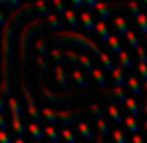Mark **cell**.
I'll return each mask as SVG.
<instances>
[{
	"instance_id": "cell-1",
	"label": "cell",
	"mask_w": 147,
	"mask_h": 143,
	"mask_svg": "<svg viewBox=\"0 0 147 143\" xmlns=\"http://www.w3.org/2000/svg\"><path fill=\"white\" fill-rule=\"evenodd\" d=\"M56 40L60 42V44H76V46L80 48H86V50H90L92 54H96V56H101L103 52L99 50L98 44H94L88 36H84L82 32H74V30H62V32H56Z\"/></svg>"
},
{
	"instance_id": "cell-2",
	"label": "cell",
	"mask_w": 147,
	"mask_h": 143,
	"mask_svg": "<svg viewBox=\"0 0 147 143\" xmlns=\"http://www.w3.org/2000/svg\"><path fill=\"white\" fill-rule=\"evenodd\" d=\"M42 117L46 119L48 123H64V125H70L72 121L80 119V111L76 109H66V111H56V109H42Z\"/></svg>"
},
{
	"instance_id": "cell-3",
	"label": "cell",
	"mask_w": 147,
	"mask_h": 143,
	"mask_svg": "<svg viewBox=\"0 0 147 143\" xmlns=\"http://www.w3.org/2000/svg\"><path fill=\"white\" fill-rule=\"evenodd\" d=\"M8 105H10V111H12V127L16 131V135L22 139L26 133V127L22 125V109H20V103L16 97H10L8 99Z\"/></svg>"
},
{
	"instance_id": "cell-4",
	"label": "cell",
	"mask_w": 147,
	"mask_h": 143,
	"mask_svg": "<svg viewBox=\"0 0 147 143\" xmlns=\"http://www.w3.org/2000/svg\"><path fill=\"white\" fill-rule=\"evenodd\" d=\"M22 94H24L26 101H28V113H30V117H32V121H34V123H38V121H40V117H42V111H38L36 101H34V97H32V94H30V88H28L26 84H22Z\"/></svg>"
},
{
	"instance_id": "cell-5",
	"label": "cell",
	"mask_w": 147,
	"mask_h": 143,
	"mask_svg": "<svg viewBox=\"0 0 147 143\" xmlns=\"http://www.w3.org/2000/svg\"><path fill=\"white\" fill-rule=\"evenodd\" d=\"M94 8L99 12V18H101V20H107V18L113 16V10L117 8V4H101V2H96Z\"/></svg>"
},
{
	"instance_id": "cell-6",
	"label": "cell",
	"mask_w": 147,
	"mask_h": 143,
	"mask_svg": "<svg viewBox=\"0 0 147 143\" xmlns=\"http://www.w3.org/2000/svg\"><path fill=\"white\" fill-rule=\"evenodd\" d=\"M113 22H115V28H117V32H119L121 36H127V34L131 32V30H129V26H127V22H125V18H123V16H115V20H113Z\"/></svg>"
},
{
	"instance_id": "cell-7",
	"label": "cell",
	"mask_w": 147,
	"mask_h": 143,
	"mask_svg": "<svg viewBox=\"0 0 147 143\" xmlns=\"http://www.w3.org/2000/svg\"><path fill=\"white\" fill-rule=\"evenodd\" d=\"M28 131H30V135L34 137V141H42V135H44V131L40 129V125H38V123H34V121H32V123L28 125Z\"/></svg>"
},
{
	"instance_id": "cell-8",
	"label": "cell",
	"mask_w": 147,
	"mask_h": 143,
	"mask_svg": "<svg viewBox=\"0 0 147 143\" xmlns=\"http://www.w3.org/2000/svg\"><path fill=\"white\" fill-rule=\"evenodd\" d=\"M123 68H115V70L111 72V78H113V80H115V84H117V88H121L123 84H125V82H127V78H125V74H123Z\"/></svg>"
},
{
	"instance_id": "cell-9",
	"label": "cell",
	"mask_w": 147,
	"mask_h": 143,
	"mask_svg": "<svg viewBox=\"0 0 147 143\" xmlns=\"http://www.w3.org/2000/svg\"><path fill=\"white\" fill-rule=\"evenodd\" d=\"M82 16V22H84V26H86V30H96V22H94V18H92V14L90 12H82L80 14Z\"/></svg>"
},
{
	"instance_id": "cell-10",
	"label": "cell",
	"mask_w": 147,
	"mask_h": 143,
	"mask_svg": "<svg viewBox=\"0 0 147 143\" xmlns=\"http://www.w3.org/2000/svg\"><path fill=\"white\" fill-rule=\"evenodd\" d=\"M123 123H125V127H127V129H129L133 135H137V131H139V125H137V121H135V117H133V115H127Z\"/></svg>"
},
{
	"instance_id": "cell-11",
	"label": "cell",
	"mask_w": 147,
	"mask_h": 143,
	"mask_svg": "<svg viewBox=\"0 0 147 143\" xmlns=\"http://www.w3.org/2000/svg\"><path fill=\"white\" fill-rule=\"evenodd\" d=\"M78 131L84 135V139H92V137H94V133H92V127H90L86 121H80V125H78Z\"/></svg>"
},
{
	"instance_id": "cell-12",
	"label": "cell",
	"mask_w": 147,
	"mask_h": 143,
	"mask_svg": "<svg viewBox=\"0 0 147 143\" xmlns=\"http://www.w3.org/2000/svg\"><path fill=\"white\" fill-rule=\"evenodd\" d=\"M107 113H109V117L113 119V121H115V123H117V125H119V123H123V121H125V119L121 117V113H119V109H117V107H115V105H113V103H111V105H109V109H107Z\"/></svg>"
},
{
	"instance_id": "cell-13",
	"label": "cell",
	"mask_w": 147,
	"mask_h": 143,
	"mask_svg": "<svg viewBox=\"0 0 147 143\" xmlns=\"http://www.w3.org/2000/svg\"><path fill=\"white\" fill-rule=\"evenodd\" d=\"M105 97H109V99L115 97V99H119V101H125V99H127V97H125V92H123V88H117V86H115L111 92H107Z\"/></svg>"
},
{
	"instance_id": "cell-14",
	"label": "cell",
	"mask_w": 147,
	"mask_h": 143,
	"mask_svg": "<svg viewBox=\"0 0 147 143\" xmlns=\"http://www.w3.org/2000/svg\"><path fill=\"white\" fill-rule=\"evenodd\" d=\"M107 44H109V48H111V52L113 54H121V44H119V38L117 36H109V40H107Z\"/></svg>"
},
{
	"instance_id": "cell-15",
	"label": "cell",
	"mask_w": 147,
	"mask_h": 143,
	"mask_svg": "<svg viewBox=\"0 0 147 143\" xmlns=\"http://www.w3.org/2000/svg\"><path fill=\"white\" fill-rule=\"evenodd\" d=\"M127 84H129V88H131V92L133 95H139L141 94V86H139V78H127Z\"/></svg>"
},
{
	"instance_id": "cell-16",
	"label": "cell",
	"mask_w": 147,
	"mask_h": 143,
	"mask_svg": "<svg viewBox=\"0 0 147 143\" xmlns=\"http://www.w3.org/2000/svg\"><path fill=\"white\" fill-rule=\"evenodd\" d=\"M96 30H98V34H99V38L101 40H109V32H107V26H105V22H98L96 24Z\"/></svg>"
},
{
	"instance_id": "cell-17",
	"label": "cell",
	"mask_w": 147,
	"mask_h": 143,
	"mask_svg": "<svg viewBox=\"0 0 147 143\" xmlns=\"http://www.w3.org/2000/svg\"><path fill=\"white\" fill-rule=\"evenodd\" d=\"M56 78H58V82H60L62 88H68V78H66V74H64V66H58V68H56Z\"/></svg>"
},
{
	"instance_id": "cell-18",
	"label": "cell",
	"mask_w": 147,
	"mask_h": 143,
	"mask_svg": "<svg viewBox=\"0 0 147 143\" xmlns=\"http://www.w3.org/2000/svg\"><path fill=\"white\" fill-rule=\"evenodd\" d=\"M125 105H127V109H129V115L135 117V115L139 113V107H137V103H135L133 97H127V99H125Z\"/></svg>"
},
{
	"instance_id": "cell-19",
	"label": "cell",
	"mask_w": 147,
	"mask_h": 143,
	"mask_svg": "<svg viewBox=\"0 0 147 143\" xmlns=\"http://www.w3.org/2000/svg\"><path fill=\"white\" fill-rule=\"evenodd\" d=\"M119 64H121L123 70H129V68H131V58H129V52H125V50H123L121 54H119Z\"/></svg>"
},
{
	"instance_id": "cell-20",
	"label": "cell",
	"mask_w": 147,
	"mask_h": 143,
	"mask_svg": "<svg viewBox=\"0 0 147 143\" xmlns=\"http://www.w3.org/2000/svg\"><path fill=\"white\" fill-rule=\"evenodd\" d=\"M44 133H46L50 139H52V143H58V141H60V133L56 131V127H52V125L44 127Z\"/></svg>"
},
{
	"instance_id": "cell-21",
	"label": "cell",
	"mask_w": 147,
	"mask_h": 143,
	"mask_svg": "<svg viewBox=\"0 0 147 143\" xmlns=\"http://www.w3.org/2000/svg\"><path fill=\"white\" fill-rule=\"evenodd\" d=\"M64 16H66V20H68V24H70L72 28H78V24H80V20H78V14H76L74 10H68V12H66Z\"/></svg>"
},
{
	"instance_id": "cell-22",
	"label": "cell",
	"mask_w": 147,
	"mask_h": 143,
	"mask_svg": "<svg viewBox=\"0 0 147 143\" xmlns=\"http://www.w3.org/2000/svg\"><path fill=\"white\" fill-rule=\"evenodd\" d=\"M99 60H101V64H103V68H105V70H109V72L115 70V66H113V62L109 60V56H107V54H101V56H99Z\"/></svg>"
},
{
	"instance_id": "cell-23",
	"label": "cell",
	"mask_w": 147,
	"mask_h": 143,
	"mask_svg": "<svg viewBox=\"0 0 147 143\" xmlns=\"http://www.w3.org/2000/svg\"><path fill=\"white\" fill-rule=\"evenodd\" d=\"M0 6L2 8H22V4L18 2V0H0Z\"/></svg>"
},
{
	"instance_id": "cell-24",
	"label": "cell",
	"mask_w": 147,
	"mask_h": 143,
	"mask_svg": "<svg viewBox=\"0 0 147 143\" xmlns=\"http://www.w3.org/2000/svg\"><path fill=\"white\" fill-rule=\"evenodd\" d=\"M48 22H50V26H52L54 30H58V32H60V28H62L60 16H56V14H50V16H48Z\"/></svg>"
},
{
	"instance_id": "cell-25",
	"label": "cell",
	"mask_w": 147,
	"mask_h": 143,
	"mask_svg": "<svg viewBox=\"0 0 147 143\" xmlns=\"http://www.w3.org/2000/svg\"><path fill=\"white\" fill-rule=\"evenodd\" d=\"M98 129H99L98 135H101V137H105V135L109 133V125H107L103 119H98Z\"/></svg>"
},
{
	"instance_id": "cell-26",
	"label": "cell",
	"mask_w": 147,
	"mask_h": 143,
	"mask_svg": "<svg viewBox=\"0 0 147 143\" xmlns=\"http://www.w3.org/2000/svg\"><path fill=\"white\" fill-rule=\"evenodd\" d=\"M135 20H137V26H139V30H141V32H143V34L147 36V16H145V14H141V16H137Z\"/></svg>"
},
{
	"instance_id": "cell-27",
	"label": "cell",
	"mask_w": 147,
	"mask_h": 143,
	"mask_svg": "<svg viewBox=\"0 0 147 143\" xmlns=\"http://www.w3.org/2000/svg\"><path fill=\"white\" fill-rule=\"evenodd\" d=\"M125 38H127V44H129L131 48H135V50L139 48V40H137V36H135V32H129V34H127Z\"/></svg>"
},
{
	"instance_id": "cell-28",
	"label": "cell",
	"mask_w": 147,
	"mask_h": 143,
	"mask_svg": "<svg viewBox=\"0 0 147 143\" xmlns=\"http://www.w3.org/2000/svg\"><path fill=\"white\" fill-rule=\"evenodd\" d=\"M74 80H76V84H78L80 88H86V78H84V74H82L80 70L74 72Z\"/></svg>"
},
{
	"instance_id": "cell-29",
	"label": "cell",
	"mask_w": 147,
	"mask_h": 143,
	"mask_svg": "<svg viewBox=\"0 0 147 143\" xmlns=\"http://www.w3.org/2000/svg\"><path fill=\"white\" fill-rule=\"evenodd\" d=\"M62 137L66 139V143H78V141H76V137H74V133L68 129V127H64V129H62Z\"/></svg>"
},
{
	"instance_id": "cell-30",
	"label": "cell",
	"mask_w": 147,
	"mask_h": 143,
	"mask_svg": "<svg viewBox=\"0 0 147 143\" xmlns=\"http://www.w3.org/2000/svg\"><path fill=\"white\" fill-rule=\"evenodd\" d=\"M92 74H94V78H96V82H98L99 86H105V76H103V72L99 70V68H96Z\"/></svg>"
},
{
	"instance_id": "cell-31",
	"label": "cell",
	"mask_w": 147,
	"mask_h": 143,
	"mask_svg": "<svg viewBox=\"0 0 147 143\" xmlns=\"http://www.w3.org/2000/svg\"><path fill=\"white\" fill-rule=\"evenodd\" d=\"M42 90H44V94H46V97H48L50 101H54V103H62V101H64L62 97H58V95H56V94H50V90H48V88H46V86H44Z\"/></svg>"
},
{
	"instance_id": "cell-32",
	"label": "cell",
	"mask_w": 147,
	"mask_h": 143,
	"mask_svg": "<svg viewBox=\"0 0 147 143\" xmlns=\"http://www.w3.org/2000/svg\"><path fill=\"white\" fill-rule=\"evenodd\" d=\"M113 141L115 143H127L125 141V137H123V131L117 127V129H113Z\"/></svg>"
},
{
	"instance_id": "cell-33",
	"label": "cell",
	"mask_w": 147,
	"mask_h": 143,
	"mask_svg": "<svg viewBox=\"0 0 147 143\" xmlns=\"http://www.w3.org/2000/svg\"><path fill=\"white\" fill-rule=\"evenodd\" d=\"M127 8H129V12L137 18V16H141V10H139V4H135V2H129L127 4Z\"/></svg>"
},
{
	"instance_id": "cell-34",
	"label": "cell",
	"mask_w": 147,
	"mask_h": 143,
	"mask_svg": "<svg viewBox=\"0 0 147 143\" xmlns=\"http://www.w3.org/2000/svg\"><path fill=\"white\" fill-rule=\"evenodd\" d=\"M52 56H54V60H56V64H58V66H64V64H66V62L62 60L64 52H60V50H52Z\"/></svg>"
},
{
	"instance_id": "cell-35",
	"label": "cell",
	"mask_w": 147,
	"mask_h": 143,
	"mask_svg": "<svg viewBox=\"0 0 147 143\" xmlns=\"http://www.w3.org/2000/svg\"><path fill=\"white\" fill-rule=\"evenodd\" d=\"M54 6H56V10H58L60 14H66V12H68V10H66V4H64V2H60V0H56V2H54Z\"/></svg>"
},
{
	"instance_id": "cell-36",
	"label": "cell",
	"mask_w": 147,
	"mask_h": 143,
	"mask_svg": "<svg viewBox=\"0 0 147 143\" xmlns=\"http://www.w3.org/2000/svg\"><path fill=\"white\" fill-rule=\"evenodd\" d=\"M139 74H141V78L147 82V64H143V62H139Z\"/></svg>"
},
{
	"instance_id": "cell-37",
	"label": "cell",
	"mask_w": 147,
	"mask_h": 143,
	"mask_svg": "<svg viewBox=\"0 0 147 143\" xmlns=\"http://www.w3.org/2000/svg\"><path fill=\"white\" fill-rule=\"evenodd\" d=\"M0 143H14V141L8 137V133H6V131H0Z\"/></svg>"
},
{
	"instance_id": "cell-38",
	"label": "cell",
	"mask_w": 147,
	"mask_h": 143,
	"mask_svg": "<svg viewBox=\"0 0 147 143\" xmlns=\"http://www.w3.org/2000/svg\"><path fill=\"white\" fill-rule=\"evenodd\" d=\"M36 48H38V52H40V54H42V56H44V54H46V44H44V42H42V40H38V42H36Z\"/></svg>"
},
{
	"instance_id": "cell-39",
	"label": "cell",
	"mask_w": 147,
	"mask_h": 143,
	"mask_svg": "<svg viewBox=\"0 0 147 143\" xmlns=\"http://www.w3.org/2000/svg\"><path fill=\"white\" fill-rule=\"evenodd\" d=\"M86 6V0H76L74 2V8H84Z\"/></svg>"
},
{
	"instance_id": "cell-40",
	"label": "cell",
	"mask_w": 147,
	"mask_h": 143,
	"mask_svg": "<svg viewBox=\"0 0 147 143\" xmlns=\"http://www.w3.org/2000/svg\"><path fill=\"white\" fill-rule=\"evenodd\" d=\"M38 64H40V68L44 72H48V66H46V62H44V58H38Z\"/></svg>"
},
{
	"instance_id": "cell-41",
	"label": "cell",
	"mask_w": 147,
	"mask_h": 143,
	"mask_svg": "<svg viewBox=\"0 0 147 143\" xmlns=\"http://www.w3.org/2000/svg\"><path fill=\"white\" fill-rule=\"evenodd\" d=\"M6 127H8V123H6V119H4L2 115H0V131H4Z\"/></svg>"
},
{
	"instance_id": "cell-42",
	"label": "cell",
	"mask_w": 147,
	"mask_h": 143,
	"mask_svg": "<svg viewBox=\"0 0 147 143\" xmlns=\"http://www.w3.org/2000/svg\"><path fill=\"white\" fill-rule=\"evenodd\" d=\"M6 109V101H4V95L0 94V111H4Z\"/></svg>"
},
{
	"instance_id": "cell-43",
	"label": "cell",
	"mask_w": 147,
	"mask_h": 143,
	"mask_svg": "<svg viewBox=\"0 0 147 143\" xmlns=\"http://www.w3.org/2000/svg\"><path fill=\"white\" fill-rule=\"evenodd\" d=\"M0 26H6V18H4V12L0 10Z\"/></svg>"
},
{
	"instance_id": "cell-44",
	"label": "cell",
	"mask_w": 147,
	"mask_h": 143,
	"mask_svg": "<svg viewBox=\"0 0 147 143\" xmlns=\"http://www.w3.org/2000/svg\"><path fill=\"white\" fill-rule=\"evenodd\" d=\"M133 143H143V139H141V135L137 133V135H133Z\"/></svg>"
},
{
	"instance_id": "cell-45",
	"label": "cell",
	"mask_w": 147,
	"mask_h": 143,
	"mask_svg": "<svg viewBox=\"0 0 147 143\" xmlns=\"http://www.w3.org/2000/svg\"><path fill=\"white\" fill-rule=\"evenodd\" d=\"M96 143H105V137H101V135H98V139H96Z\"/></svg>"
},
{
	"instance_id": "cell-46",
	"label": "cell",
	"mask_w": 147,
	"mask_h": 143,
	"mask_svg": "<svg viewBox=\"0 0 147 143\" xmlns=\"http://www.w3.org/2000/svg\"><path fill=\"white\" fill-rule=\"evenodd\" d=\"M14 143H26V141H24V139H20V137H18V139H16Z\"/></svg>"
},
{
	"instance_id": "cell-47",
	"label": "cell",
	"mask_w": 147,
	"mask_h": 143,
	"mask_svg": "<svg viewBox=\"0 0 147 143\" xmlns=\"http://www.w3.org/2000/svg\"><path fill=\"white\" fill-rule=\"evenodd\" d=\"M143 111H145V115H147V99H145V105H143Z\"/></svg>"
},
{
	"instance_id": "cell-48",
	"label": "cell",
	"mask_w": 147,
	"mask_h": 143,
	"mask_svg": "<svg viewBox=\"0 0 147 143\" xmlns=\"http://www.w3.org/2000/svg\"><path fill=\"white\" fill-rule=\"evenodd\" d=\"M145 94H147V82H145Z\"/></svg>"
},
{
	"instance_id": "cell-49",
	"label": "cell",
	"mask_w": 147,
	"mask_h": 143,
	"mask_svg": "<svg viewBox=\"0 0 147 143\" xmlns=\"http://www.w3.org/2000/svg\"><path fill=\"white\" fill-rule=\"evenodd\" d=\"M145 8H147V0H145Z\"/></svg>"
},
{
	"instance_id": "cell-50",
	"label": "cell",
	"mask_w": 147,
	"mask_h": 143,
	"mask_svg": "<svg viewBox=\"0 0 147 143\" xmlns=\"http://www.w3.org/2000/svg\"><path fill=\"white\" fill-rule=\"evenodd\" d=\"M145 127H147V121H145Z\"/></svg>"
},
{
	"instance_id": "cell-51",
	"label": "cell",
	"mask_w": 147,
	"mask_h": 143,
	"mask_svg": "<svg viewBox=\"0 0 147 143\" xmlns=\"http://www.w3.org/2000/svg\"><path fill=\"white\" fill-rule=\"evenodd\" d=\"M34 143H40V141H34Z\"/></svg>"
},
{
	"instance_id": "cell-52",
	"label": "cell",
	"mask_w": 147,
	"mask_h": 143,
	"mask_svg": "<svg viewBox=\"0 0 147 143\" xmlns=\"http://www.w3.org/2000/svg\"><path fill=\"white\" fill-rule=\"evenodd\" d=\"M145 38H147V36H145Z\"/></svg>"
}]
</instances>
